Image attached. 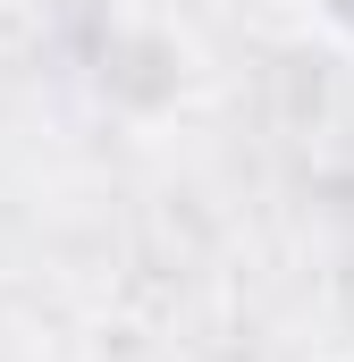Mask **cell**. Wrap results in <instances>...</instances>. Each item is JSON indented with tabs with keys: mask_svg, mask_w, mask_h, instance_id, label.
<instances>
[{
	"mask_svg": "<svg viewBox=\"0 0 354 362\" xmlns=\"http://www.w3.org/2000/svg\"><path fill=\"white\" fill-rule=\"evenodd\" d=\"M194 85H202L194 42L177 25H161V17H127L93 51V101L118 110V118H135V127H161L169 110H185Z\"/></svg>",
	"mask_w": 354,
	"mask_h": 362,
	"instance_id": "cell-1",
	"label": "cell"
},
{
	"mask_svg": "<svg viewBox=\"0 0 354 362\" xmlns=\"http://www.w3.org/2000/svg\"><path fill=\"white\" fill-rule=\"evenodd\" d=\"M304 17H312L329 42H346V51H354V0H304Z\"/></svg>",
	"mask_w": 354,
	"mask_h": 362,
	"instance_id": "cell-2",
	"label": "cell"
},
{
	"mask_svg": "<svg viewBox=\"0 0 354 362\" xmlns=\"http://www.w3.org/2000/svg\"><path fill=\"white\" fill-rule=\"evenodd\" d=\"M329 362H354V354H329Z\"/></svg>",
	"mask_w": 354,
	"mask_h": 362,
	"instance_id": "cell-3",
	"label": "cell"
}]
</instances>
